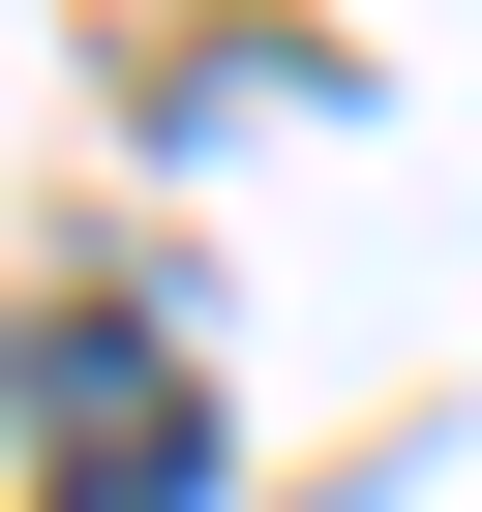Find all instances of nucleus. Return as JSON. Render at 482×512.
<instances>
[{
    "label": "nucleus",
    "mask_w": 482,
    "mask_h": 512,
    "mask_svg": "<svg viewBox=\"0 0 482 512\" xmlns=\"http://www.w3.org/2000/svg\"><path fill=\"white\" fill-rule=\"evenodd\" d=\"M31 422H61V512H181V482H211V392H181L151 302H61V332H31Z\"/></svg>",
    "instance_id": "f257e3e1"
}]
</instances>
